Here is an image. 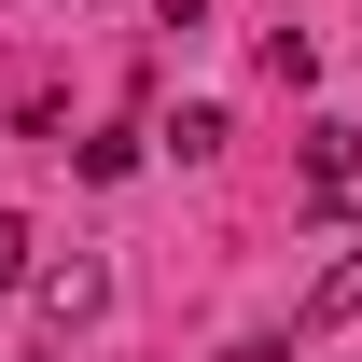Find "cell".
<instances>
[{"instance_id": "1", "label": "cell", "mask_w": 362, "mask_h": 362, "mask_svg": "<svg viewBox=\"0 0 362 362\" xmlns=\"http://www.w3.org/2000/svg\"><path fill=\"white\" fill-rule=\"evenodd\" d=\"M349 168H362V126H307V195H349Z\"/></svg>"}, {"instance_id": "2", "label": "cell", "mask_w": 362, "mask_h": 362, "mask_svg": "<svg viewBox=\"0 0 362 362\" xmlns=\"http://www.w3.org/2000/svg\"><path fill=\"white\" fill-rule=\"evenodd\" d=\"M320 320H362V251H334V265H320V293H307V334Z\"/></svg>"}, {"instance_id": "3", "label": "cell", "mask_w": 362, "mask_h": 362, "mask_svg": "<svg viewBox=\"0 0 362 362\" xmlns=\"http://www.w3.org/2000/svg\"><path fill=\"white\" fill-rule=\"evenodd\" d=\"M28 279H42V237H28L14 209H0V293H28Z\"/></svg>"}]
</instances>
